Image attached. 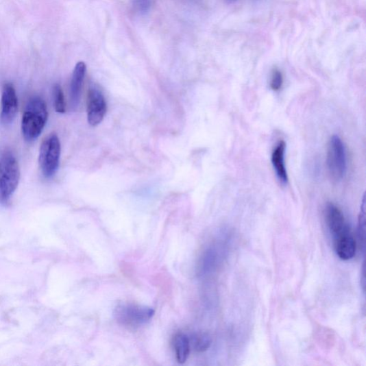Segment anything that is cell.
<instances>
[{
  "mask_svg": "<svg viewBox=\"0 0 366 366\" xmlns=\"http://www.w3.org/2000/svg\"><path fill=\"white\" fill-rule=\"evenodd\" d=\"M358 236L360 240L365 245V197L363 199L361 212L358 218Z\"/></svg>",
  "mask_w": 366,
  "mask_h": 366,
  "instance_id": "cell-15",
  "label": "cell"
},
{
  "mask_svg": "<svg viewBox=\"0 0 366 366\" xmlns=\"http://www.w3.org/2000/svg\"><path fill=\"white\" fill-rule=\"evenodd\" d=\"M86 71L87 66L84 62H79L75 66L71 83V101L73 108H77L80 103Z\"/></svg>",
  "mask_w": 366,
  "mask_h": 366,
  "instance_id": "cell-11",
  "label": "cell"
},
{
  "mask_svg": "<svg viewBox=\"0 0 366 366\" xmlns=\"http://www.w3.org/2000/svg\"><path fill=\"white\" fill-rule=\"evenodd\" d=\"M53 99L56 111L58 113H64L66 104L62 87L56 84L53 88Z\"/></svg>",
  "mask_w": 366,
  "mask_h": 366,
  "instance_id": "cell-14",
  "label": "cell"
},
{
  "mask_svg": "<svg viewBox=\"0 0 366 366\" xmlns=\"http://www.w3.org/2000/svg\"><path fill=\"white\" fill-rule=\"evenodd\" d=\"M21 170L18 160L11 153L5 154L0 159V204L6 206L18 188Z\"/></svg>",
  "mask_w": 366,
  "mask_h": 366,
  "instance_id": "cell-2",
  "label": "cell"
},
{
  "mask_svg": "<svg viewBox=\"0 0 366 366\" xmlns=\"http://www.w3.org/2000/svg\"><path fill=\"white\" fill-rule=\"evenodd\" d=\"M155 314L154 308L132 304H123L115 308L114 318L121 324L136 328L140 327L152 319Z\"/></svg>",
  "mask_w": 366,
  "mask_h": 366,
  "instance_id": "cell-4",
  "label": "cell"
},
{
  "mask_svg": "<svg viewBox=\"0 0 366 366\" xmlns=\"http://www.w3.org/2000/svg\"><path fill=\"white\" fill-rule=\"evenodd\" d=\"M0 120L5 125L12 124L19 110V99L14 86L6 83L3 89Z\"/></svg>",
  "mask_w": 366,
  "mask_h": 366,
  "instance_id": "cell-7",
  "label": "cell"
},
{
  "mask_svg": "<svg viewBox=\"0 0 366 366\" xmlns=\"http://www.w3.org/2000/svg\"><path fill=\"white\" fill-rule=\"evenodd\" d=\"M282 85H284V76H282L281 71L278 69H273L270 80L271 88L273 91L277 92L282 88Z\"/></svg>",
  "mask_w": 366,
  "mask_h": 366,
  "instance_id": "cell-16",
  "label": "cell"
},
{
  "mask_svg": "<svg viewBox=\"0 0 366 366\" xmlns=\"http://www.w3.org/2000/svg\"><path fill=\"white\" fill-rule=\"evenodd\" d=\"M337 254L343 260L352 259L356 253V242L351 231L334 239Z\"/></svg>",
  "mask_w": 366,
  "mask_h": 366,
  "instance_id": "cell-10",
  "label": "cell"
},
{
  "mask_svg": "<svg viewBox=\"0 0 366 366\" xmlns=\"http://www.w3.org/2000/svg\"><path fill=\"white\" fill-rule=\"evenodd\" d=\"M286 144L280 141L276 145L271 156V162L276 176L282 185H286L289 175L285 163Z\"/></svg>",
  "mask_w": 366,
  "mask_h": 366,
  "instance_id": "cell-9",
  "label": "cell"
},
{
  "mask_svg": "<svg viewBox=\"0 0 366 366\" xmlns=\"http://www.w3.org/2000/svg\"><path fill=\"white\" fill-rule=\"evenodd\" d=\"M173 345L178 362L180 364L185 363L191 352L190 339L187 335L180 332L174 338Z\"/></svg>",
  "mask_w": 366,
  "mask_h": 366,
  "instance_id": "cell-12",
  "label": "cell"
},
{
  "mask_svg": "<svg viewBox=\"0 0 366 366\" xmlns=\"http://www.w3.org/2000/svg\"><path fill=\"white\" fill-rule=\"evenodd\" d=\"M107 104L103 93L96 88L88 92L87 101L88 121L91 126H97L103 121Z\"/></svg>",
  "mask_w": 366,
  "mask_h": 366,
  "instance_id": "cell-6",
  "label": "cell"
},
{
  "mask_svg": "<svg viewBox=\"0 0 366 366\" xmlns=\"http://www.w3.org/2000/svg\"><path fill=\"white\" fill-rule=\"evenodd\" d=\"M226 1L229 3H232L236 2L237 0H226Z\"/></svg>",
  "mask_w": 366,
  "mask_h": 366,
  "instance_id": "cell-17",
  "label": "cell"
},
{
  "mask_svg": "<svg viewBox=\"0 0 366 366\" xmlns=\"http://www.w3.org/2000/svg\"><path fill=\"white\" fill-rule=\"evenodd\" d=\"M191 345L197 352H204L210 347L212 340L210 337L206 332H199L193 336L190 339Z\"/></svg>",
  "mask_w": 366,
  "mask_h": 366,
  "instance_id": "cell-13",
  "label": "cell"
},
{
  "mask_svg": "<svg viewBox=\"0 0 366 366\" xmlns=\"http://www.w3.org/2000/svg\"><path fill=\"white\" fill-rule=\"evenodd\" d=\"M47 118V108L43 99L39 97L30 99L22 119V132L26 141L32 142L40 137Z\"/></svg>",
  "mask_w": 366,
  "mask_h": 366,
  "instance_id": "cell-1",
  "label": "cell"
},
{
  "mask_svg": "<svg viewBox=\"0 0 366 366\" xmlns=\"http://www.w3.org/2000/svg\"><path fill=\"white\" fill-rule=\"evenodd\" d=\"M60 154L61 145L59 138L53 133L43 141L40 149V167L46 178H51L57 173Z\"/></svg>",
  "mask_w": 366,
  "mask_h": 366,
  "instance_id": "cell-3",
  "label": "cell"
},
{
  "mask_svg": "<svg viewBox=\"0 0 366 366\" xmlns=\"http://www.w3.org/2000/svg\"><path fill=\"white\" fill-rule=\"evenodd\" d=\"M325 219L330 234L334 239L351 231L342 211L334 204L329 203L325 208Z\"/></svg>",
  "mask_w": 366,
  "mask_h": 366,
  "instance_id": "cell-8",
  "label": "cell"
},
{
  "mask_svg": "<svg viewBox=\"0 0 366 366\" xmlns=\"http://www.w3.org/2000/svg\"><path fill=\"white\" fill-rule=\"evenodd\" d=\"M327 166L331 178L341 181L345 175L347 169L345 146L339 136H334L330 139L327 151Z\"/></svg>",
  "mask_w": 366,
  "mask_h": 366,
  "instance_id": "cell-5",
  "label": "cell"
}]
</instances>
